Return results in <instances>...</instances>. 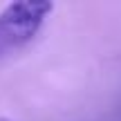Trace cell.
<instances>
[{"label": "cell", "mask_w": 121, "mask_h": 121, "mask_svg": "<svg viewBox=\"0 0 121 121\" xmlns=\"http://www.w3.org/2000/svg\"><path fill=\"white\" fill-rule=\"evenodd\" d=\"M54 4L47 0H18L0 11V56L25 47L40 31Z\"/></svg>", "instance_id": "1"}, {"label": "cell", "mask_w": 121, "mask_h": 121, "mask_svg": "<svg viewBox=\"0 0 121 121\" xmlns=\"http://www.w3.org/2000/svg\"><path fill=\"white\" fill-rule=\"evenodd\" d=\"M0 121H9V119H2V117H0Z\"/></svg>", "instance_id": "2"}]
</instances>
